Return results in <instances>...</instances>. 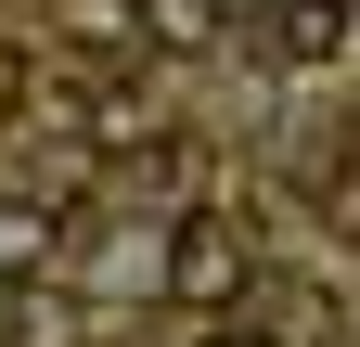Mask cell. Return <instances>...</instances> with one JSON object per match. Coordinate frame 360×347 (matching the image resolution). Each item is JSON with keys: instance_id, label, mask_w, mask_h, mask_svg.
Here are the masks:
<instances>
[{"instance_id": "1", "label": "cell", "mask_w": 360, "mask_h": 347, "mask_svg": "<svg viewBox=\"0 0 360 347\" xmlns=\"http://www.w3.org/2000/svg\"><path fill=\"white\" fill-rule=\"evenodd\" d=\"M155 283L180 296V309H232V296L257 283V232L232 219V206H193V219L155 244Z\"/></svg>"}, {"instance_id": "2", "label": "cell", "mask_w": 360, "mask_h": 347, "mask_svg": "<svg viewBox=\"0 0 360 347\" xmlns=\"http://www.w3.org/2000/svg\"><path fill=\"white\" fill-rule=\"evenodd\" d=\"M65 257V232H52V206L39 193H0V283H39Z\"/></svg>"}, {"instance_id": "3", "label": "cell", "mask_w": 360, "mask_h": 347, "mask_svg": "<svg viewBox=\"0 0 360 347\" xmlns=\"http://www.w3.org/2000/svg\"><path fill=\"white\" fill-rule=\"evenodd\" d=\"M270 52L283 65H347V0H283L270 13Z\"/></svg>"}, {"instance_id": "4", "label": "cell", "mask_w": 360, "mask_h": 347, "mask_svg": "<svg viewBox=\"0 0 360 347\" xmlns=\"http://www.w3.org/2000/svg\"><path fill=\"white\" fill-rule=\"evenodd\" d=\"M13 103H26V65H13V52H0V116H13Z\"/></svg>"}, {"instance_id": "5", "label": "cell", "mask_w": 360, "mask_h": 347, "mask_svg": "<svg viewBox=\"0 0 360 347\" xmlns=\"http://www.w3.org/2000/svg\"><path fill=\"white\" fill-rule=\"evenodd\" d=\"M193 347H270V334H245V322H232V334H193Z\"/></svg>"}]
</instances>
